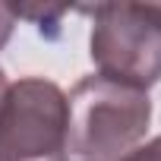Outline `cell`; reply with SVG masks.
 I'll use <instances>...</instances> for the list:
<instances>
[{
    "mask_svg": "<svg viewBox=\"0 0 161 161\" xmlns=\"http://www.w3.org/2000/svg\"><path fill=\"white\" fill-rule=\"evenodd\" d=\"M69 155L79 161H120L142 145L152 123L148 92L101 73L82 76L66 95Z\"/></svg>",
    "mask_w": 161,
    "mask_h": 161,
    "instance_id": "1",
    "label": "cell"
},
{
    "mask_svg": "<svg viewBox=\"0 0 161 161\" xmlns=\"http://www.w3.org/2000/svg\"><path fill=\"white\" fill-rule=\"evenodd\" d=\"M89 54L101 76L148 89L161 79V3H95Z\"/></svg>",
    "mask_w": 161,
    "mask_h": 161,
    "instance_id": "2",
    "label": "cell"
},
{
    "mask_svg": "<svg viewBox=\"0 0 161 161\" xmlns=\"http://www.w3.org/2000/svg\"><path fill=\"white\" fill-rule=\"evenodd\" d=\"M0 161H69L66 92L44 76L10 82L0 98Z\"/></svg>",
    "mask_w": 161,
    "mask_h": 161,
    "instance_id": "3",
    "label": "cell"
},
{
    "mask_svg": "<svg viewBox=\"0 0 161 161\" xmlns=\"http://www.w3.org/2000/svg\"><path fill=\"white\" fill-rule=\"evenodd\" d=\"M120 161H161V136H155L145 145H136L133 152H126Z\"/></svg>",
    "mask_w": 161,
    "mask_h": 161,
    "instance_id": "4",
    "label": "cell"
},
{
    "mask_svg": "<svg viewBox=\"0 0 161 161\" xmlns=\"http://www.w3.org/2000/svg\"><path fill=\"white\" fill-rule=\"evenodd\" d=\"M16 29V13H13V3H0V47L10 41Z\"/></svg>",
    "mask_w": 161,
    "mask_h": 161,
    "instance_id": "5",
    "label": "cell"
},
{
    "mask_svg": "<svg viewBox=\"0 0 161 161\" xmlns=\"http://www.w3.org/2000/svg\"><path fill=\"white\" fill-rule=\"evenodd\" d=\"M7 86H10V82H7V73L0 69V98H3V92H7Z\"/></svg>",
    "mask_w": 161,
    "mask_h": 161,
    "instance_id": "6",
    "label": "cell"
}]
</instances>
